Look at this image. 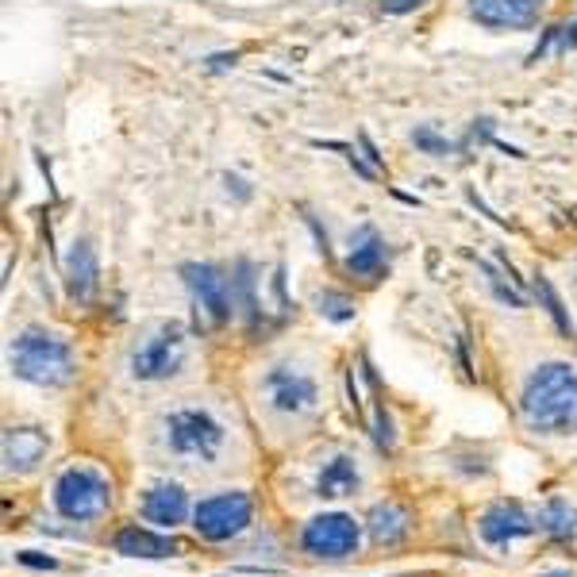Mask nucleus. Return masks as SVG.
Masks as SVG:
<instances>
[{
  "label": "nucleus",
  "instance_id": "22",
  "mask_svg": "<svg viewBox=\"0 0 577 577\" xmlns=\"http://www.w3.org/2000/svg\"><path fill=\"white\" fill-rule=\"evenodd\" d=\"M539 577H574V574H566V569H551V574H539Z\"/></svg>",
  "mask_w": 577,
  "mask_h": 577
},
{
  "label": "nucleus",
  "instance_id": "19",
  "mask_svg": "<svg viewBox=\"0 0 577 577\" xmlns=\"http://www.w3.org/2000/svg\"><path fill=\"white\" fill-rule=\"evenodd\" d=\"M539 527L554 535H574L577 531V509H569L566 501H551L543 512H539Z\"/></svg>",
  "mask_w": 577,
  "mask_h": 577
},
{
  "label": "nucleus",
  "instance_id": "9",
  "mask_svg": "<svg viewBox=\"0 0 577 577\" xmlns=\"http://www.w3.org/2000/svg\"><path fill=\"white\" fill-rule=\"evenodd\" d=\"M300 547H305L312 559H328L339 562L350 559L358 551V524L350 516H339V512H328V516H316L312 524L300 535Z\"/></svg>",
  "mask_w": 577,
  "mask_h": 577
},
{
  "label": "nucleus",
  "instance_id": "10",
  "mask_svg": "<svg viewBox=\"0 0 577 577\" xmlns=\"http://www.w3.org/2000/svg\"><path fill=\"white\" fill-rule=\"evenodd\" d=\"M547 0H470V16L489 31H527L539 24Z\"/></svg>",
  "mask_w": 577,
  "mask_h": 577
},
{
  "label": "nucleus",
  "instance_id": "17",
  "mask_svg": "<svg viewBox=\"0 0 577 577\" xmlns=\"http://www.w3.org/2000/svg\"><path fill=\"white\" fill-rule=\"evenodd\" d=\"M116 551L128 554V559H170L178 547H174V539H162V535H151L143 527H124L116 535Z\"/></svg>",
  "mask_w": 577,
  "mask_h": 577
},
{
  "label": "nucleus",
  "instance_id": "7",
  "mask_svg": "<svg viewBox=\"0 0 577 577\" xmlns=\"http://www.w3.org/2000/svg\"><path fill=\"white\" fill-rule=\"evenodd\" d=\"M185 285L193 297L196 312L208 323H228L235 312V278L220 270L213 262H193L185 266Z\"/></svg>",
  "mask_w": 577,
  "mask_h": 577
},
{
  "label": "nucleus",
  "instance_id": "8",
  "mask_svg": "<svg viewBox=\"0 0 577 577\" xmlns=\"http://www.w3.org/2000/svg\"><path fill=\"white\" fill-rule=\"evenodd\" d=\"M251 524V497L246 492H220L193 509V527L208 543H223Z\"/></svg>",
  "mask_w": 577,
  "mask_h": 577
},
{
  "label": "nucleus",
  "instance_id": "12",
  "mask_svg": "<svg viewBox=\"0 0 577 577\" xmlns=\"http://www.w3.org/2000/svg\"><path fill=\"white\" fill-rule=\"evenodd\" d=\"M389 262V251H385V239L374 228H358L350 235V251H347V270L362 281H377Z\"/></svg>",
  "mask_w": 577,
  "mask_h": 577
},
{
  "label": "nucleus",
  "instance_id": "21",
  "mask_svg": "<svg viewBox=\"0 0 577 577\" xmlns=\"http://www.w3.org/2000/svg\"><path fill=\"white\" fill-rule=\"evenodd\" d=\"M416 143L424 146V151H432V154H447L450 151L447 139H435L432 131H416Z\"/></svg>",
  "mask_w": 577,
  "mask_h": 577
},
{
  "label": "nucleus",
  "instance_id": "15",
  "mask_svg": "<svg viewBox=\"0 0 577 577\" xmlns=\"http://www.w3.org/2000/svg\"><path fill=\"white\" fill-rule=\"evenodd\" d=\"M47 454V435L35 432V427H12L4 432V462H9V474H27L43 462Z\"/></svg>",
  "mask_w": 577,
  "mask_h": 577
},
{
  "label": "nucleus",
  "instance_id": "6",
  "mask_svg": "<svg viewBox=\"0 0 577 577\" xmlns=\"http://www.w3.org/2000/svg\"><path fill=\"white\" fill-rule=\"evenodd\" d=\"M108 504H112V485H108V477L93 466H69V470H62L59 482H54V509L66 520L86 524V520L104 516Z\"/></svg>",
  "mask_w": 577,
  "mask_h": 577
},
{
  "label": "nucleus",
  "instance_id": "2",
  "mask_svg": "<svg viewBox=\"0 0 577 577\" xmlns=\"http://www.w3.org/2000/svg\"><path fill=\"white\" fill-rule=\"evenodd\" d=\"M520 416L539 435H566L577 427V370L547 362L527 377L520 393Z\"/></svg>",
  "mask_w": 577,
  "mask_h": 577
},
{
  "label": "nucleus",
  "instance_id": "3",
  "mask_svg": "<svg viewBox=\"0 0 577 577\" xmlns=\"http://www.w3.org/2000/svg\"><path fill=\"white\" fill-rule=\"evenodd\" d=\"M193 362V339L178 320H158L136 335L128 350V374L139 385H166Z\"/></svg>",
  "mask_w": 577,
  "mask_h": 577
},
{
  "label": "nucleus",
  "instance_id": "16",
  "mask_svg": "<svg viewBox=\"0 0 577 577\" xmlns=\"http://www.w3.org/2000/svg\"><path fill=\"white\" fill-rule=\"evenodd\" d=\"M66 285L74 300H89L97 288V255L86 239H74L66 255Z\"/></svg>",
  "mask_w": 577,
  "mask_h": 577
},
{
  "label": "nucleus",
  "instance_id": "13",
  "mask_svg": "<svg viewBox=\"0 0 577 577\" xmlns=\"http://www.w3.org/2000/svg\"><path fill=\"white\" fill-rule=\"evenodd\" d=\"M531 531H535L531 516H527L520 504H492L482 516V535H485V543H492V547H509L512 539L531 535Z\"/></svg>",
  "mask_w": 577,
  "mask_h": 577
},
{
  "label": "nucleus",
  "instance_id": "11",
  "mask_svg": "<svg viewBox=\"0 0 577 577\" xmlns=\"http://www.w3.org/2000/svg\"><path fill=\"white\" fill-rule=\"evenodd\" d=\"M358 485H362V474H358V459L343 454V450H332L328 459H320L312 474V492L323 497V501H343V497H355Z\"/></svg>",
  "mask_w": 577,
  "mask_h": 577
},
{
  "label": "nucleus",
  "instance_id": "14",
  "mask_svg": "<svg viewBox=\"0 0 577 577\" xmlns=\"http://www.w3.org/2000/svg\"><path fill=\"white\" fill-rule=\"evenodd\" d=\"M185 512H189V501H185V492H181V485L158 482L143 492V516L151 520V524L178 527L181 520H185Z\"/></svg>",
  "mask_w": 577,
  "mask_h": 577
},
{
  "label": "nucleus",
  "instance_id": "18",
  "mask_svg": "<svg viewBox=\"0 0 577 577\" xmlns=\"http://www.w3.org/2000/svg\"><path fill=\"white\" fill-rule=\"evenodd\" d=\"M408 527H412V520H408V512L397 509V504H377L374 516H370V535L385 547L400 543L408 535Z\"/></svg>",
  "mask_w": 577,
  "mask_h": 577
},
{
  "label": "nucleus",
  "instance_id": "1",
  "mask_svg": "<svg viewBox=\"0 0 577 577\" xmlns=\"http://www.w3.org/2000/svg\"><path fill=\"white\" fill-rule=\"evenodd\" d=\"M151 447L162 466H178L189 470V474H213V470L228 466L231 427L213 405L181 400V405H170L158 412V420L151 427Z\"/></svg>",
  "mask_w": 577,
  "mask_h": 577
},
{
  "label": "nucleus",
  "instance_id": "20",
  "mask_svg": "<svg viewBox=\"0 0 577 577\" xmlns=\"http://www.w3.org/2000/svg\"><path fill=\"white\" fill-rule=\"evenodd\" d=\"M316 305H320V316H328V320H350L355 316V300L339 297V293H320Z\"/></svg>",
  "mask_w": 577,
  "mask_h": 577
},
{
  "label": "nucleus",
  "instance_id": "4",
  "mask_svg": "<svg viewBox=\"0 0 577 577\" xmlns=\"http://www.w3.org/2000/svg\"><path fill=\"white\" fill-rule=\"evenodd\" d=\"M9 370L27 385L59 389L77 377V358L62 335L47 332V328H24L9 343Z\"/></svg>",
  "mask_w": 577,
  "mask_h": 577
},
{
  "label": "nucleus",
  "instance_id": "5",
  "mask_svg": "<svg viewBox=\"0 0 577 577\" xmlns=\"http://www.w3.org/2000/svg\"><path fill=\"white\" fill-rule=\"evenodd\" d=\"M258 408L281 427H300L308 420L320 416L323 408V389L316 382L312 370L293 362L270 366L258 382Z\"/></svg>",
  "mask_w": 577,
  "mask_h": 577
}]
</instances>
